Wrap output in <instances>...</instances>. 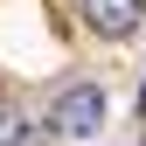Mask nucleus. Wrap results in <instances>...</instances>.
<instances>
[{
    "label": "nucleus",
    "instance_id": "f03ea898",
    "mask_svg": "<svg viewBox=\"0 0 146 146\" xmlns=\"http://www.w3.org/2000/svg\"><path fill=\"white\" fill-rule=\"evenodd\" d=\"M139 21H146V0H84V28L104 42H125Z\"/></svg>",
    "mask_w": 146,
    "mask_h": 146
},
{
    "label": "nucleus",
    "instance_id": "f257e3e1",
    "mask_svg": "<svg viewBox=\"0 0 146 146\" xmlns=\"http://www.w3.org/2000/svg\"><path fill=\"white\" fill-rule=\"evenodd\" d=\"M104 90L98 84H63L56 98H49V132L56 139H98L104 132Z\"/></svg>",
    "mask_w": 146,
    "mask_h": 146
},
{
    "label": "nucleus",
    "instance_id": "7ed1b4c3",
    "mask_svg": "<svg viewBox=\"0 0 146 146\" xmlns=\"http://www.w3.org/2000/svg\"><path fill=\"white\" fill-rule=\"evenodd\" d=\"M0 146H28V118L14 104H0Z\"/></svg>",
    "mask_w": 146,
    "mask_h": 146
},
{
    "label": "nucleus",
    "instance_id": "20e7f679",
    "mask_svg": "<svg viewBox=\"0 0 146 146\" xmlns=\"http://www.w3.org/2000/svg\"><path fill=\"white\" fill-rule=\"evenodd\" d=\"M139 118H146V77H139Z\"/></svg>",
    "mask_w": 146,
    "mask_h": 146
}]
</instances>
